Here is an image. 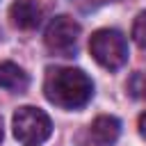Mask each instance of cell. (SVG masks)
I'll return each mask as SVG.
<instances>
[{"label":"cell","instance_id":"8992f818","mask_svg":"<svg viewBox=\"0 0 146 146\" xmlns=\"http://www.w3.org/2000/svg\"><path fill=\"white\" fill-rule=\"evenodd\" d=\"M121 135V121L116 116L103 114L91 123V139L96 146H112Z\"/></svg>","mask_w":146,"mask_h":146},{"label":"cell","instance_id":"8fae6325","mask_svg":"<svg viewBox=\"0 0 146 146\" xmlns=\"http://www.w3.org/2000/svg\"><path fill=\"white\" fill-rule=\"evenodd\" d=\"M144 94H146V82H144Z\"/></svg>","mask_w":146,"mask_h":146},{"label":"cell","instance_id":"6da1fadb","mask_svg":"<svg viewBox=\"0 0 146 146\" xmlns=\"http://www.w3.org/2000/svg\"><path fill=\"white\" fill-rule=\"evenodd\" d=\"M43 94L48 103L62 110H80L94 96V82L82 68H50L43 80Z\"/></svg>","mask_w":146,"mask_h":146},{"label":"cell","instance_id":"3957f363","mask_svg":"<svg viewBox=\"0 0 146 146\" xmlns=\"http://www.w3.org/2000/svg\"><path fill=\"white\" fill-rule=\"evenodd\" d=\"M89 52L103 68L116 71L128 62V41L119 30L103 27V30H96L91 34Z\"/></svg>","mask_w":146,"mask_h":146},{"label":"cell","instance_id":"5b68a950","mask_svg":"<svg viewBox=\"0 0 146 146\" xmlns=\"http://www.w3.org/2000/svg\"><path fill=\"white\" fill-rule=\"evenodd\" d=\"M41 5L36 0H16L9 7L11 25L18 30H34L41 23Z\"/></svg>","mask_w":146,"mask_h":146},{"label":"cell","instance_id":"52a82bcc","mask_svg":"<svg viewBox=\"0 0 146 146\" xmlns=\"http://www.w3.org/2000/svg\"><path fill=\"white\" fill-rule=\"evenodd\" d=\"M0 87L9 89V91H16V94H23L30 87V78L18 64L0 62Z\"/></svg>","mask_w":146,"mask_h":146},{"label":"cell","instance_id":"30bf717a","mask_svg":"<svg viewBox=\"0 0 146 146\" xmlns=\"http://www.w3.org/2000/svg\"><path fill=\"white\" fill-rule=\"evenodd\" d=\"M2 137H5V128H2V116H0V141H2Z\"/></svg>","mask_w":146,"mask_h":146},{"label":"cell","instance_id":"9c48e42d","mask_svg":"<svg viewBox=\"0 0 146 146\" xmlns=\"http://www.w3.org/2000/svg\"><path fill=\"white\" fill-rule=\"evenodd\" d=\"M139 135H141V137L146 139V112H144V114L139 116Z\"/></svg>","mask_w":146,"mask_h":146},{"label":"cell","instance_id":"ba28073f","mask_svg":"<svg viewBox=\"0 0 146 146\" xmlns=\"http://www.w3.org/2000/svg\"><path fill=\"white\" fill-rule=\"evenodd\" d=\"M132 39L139 48H146V9L139 11L132 23Z\"/></svg>","mask_w":146,"mask_h":146},{"label":"cell","instance_id":"277c9868","mask_svg":"<svg viewBox=\"0 0 146 146\" xmlns=\"http://www.w3.org/2000/svg\"><path fill=\"white\" fill-rule=\"evenodd\" d=\"M78 39H80V25L71 16H55L43 34L46 48L59 57H71L78 48Z\"/></svg>","mask_w":146,"mask_h":146},{"label":"cell","instance_id":"7a4b0ae2","mask_svg":"<svg viewBox=\"0 0 146 146\" xmlns=\"http://www.w3.org/2000/svg\"><path fill=\"white\" fill-rule=\"evenodd\" d=\"M11 128H14V137L21 146H41L52 135L50 116L43 110L32 107V105H23L14 112Z\"/></svg>","mask_w":146,"mask_h":146}]
</instances>
